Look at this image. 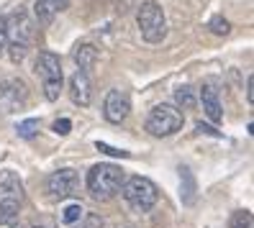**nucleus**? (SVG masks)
<instances>
[{"label":"nucleus","instance_id":"1","mask_svg":"<svg viewBox=\"0 0 254 228\" xmlns=\"http://www.w3.org/2000/svg\"><path fill=\"white\" fill-rule=\"evenodd\" d=\"M34 36H36L34 21L26 13H16L13 18H5V47L10 52L13 64H21L26 59V54L34 47Z\"/></svg>","mask_w":254,"mask_h":228},{"label":"nucleus","instance_id":"2","mask_svg":"<svg viewBox=\"0 0 254 228\" xmlns=\"http://www.w3.org/2000/svg\"><path fill=\"white\" fill-rule=\"evenodd\" d=\"M126 182V172L116 164H95L90 172H87V192H90L95 200H111L116 192H121Z\"/></svg>","mask_w":254,"mask_h":228},{"label":"nucleus","instance_id":"3","mask_svg":"<svg viewBox=\"0 0 254 228\" xmlns=\"http://www.w3.org/2000/svg\"><path fill=\"white\" fill-rule=\"evenodd\" d=\"M23 205V182L16 172L3 170L0 172V223L10 226L18 218Z\"/></svg>","mask_w":254,"mask_h":228},{"label":"nucleus","instance_id":"4","mask_svg":"<svg viewBox=\"0 0 254 228\" xmlns=\"http://www.w3.org/2000/svg\"><path fill=\"white\" fill-rule=\"evenodd\" d=\"M121 192H124L126 205L136 213H149L159 200V190L149 177H128L124 182Z\"/></svg>","mask_w":254,"mask_h":228},{"label":"nucleus","instance_id":"5","mask_svg":"<svg viewBox=\"0 0 254 228\" xmlns=\"http://www.w3.org/2000/svg\"><path fill=\"white\" fill-rule=\"evenodd\" d=\"M39 80H41V87H44V95H47V100H59V95H62V62H59V57L52 54V52H39L36 57V64H34Z\"/></svg>","mask_w":254,"mask_h":228},{"label":"nucleus","instance_id":"6","mask_svg":"<svg viewBox=\"0 0 254 228\" xmlns=\"http://www.w3.org/2000/svg\"><path fill=\"white\" fill-rule=\"evenodd\" d=\"M185 123V115L177 105H170V103H159L154 105L146 115V123L144 128L152 133V136H172L183 128Z\"/></svg>","mask_w":254,"mask_h":228},{"label":"nucleus","instance_id":"7","mask_svg":"<svg viewBox=\"0 0 254 228\" xmlns=\"http://www.w3.org/2000/svg\"><path fill=\"white\" fill-rule=\"evenodd\" d=\"M136 23H139V31H141L144 41H149V44H159L167 36V18H164V10L157 0L141 3V8L136 13Z\"/></svg>","mask_w":254,"mask_h":228},{"label":"nucleus","instance_id":"8","mask_svg":"<svg viewBox=\"0 0 254 228\" xmlns=\"http://www.w3.org/2000/svg\"><path fill=\"white\" fill-rule=\"evenodd\" d=\"M28 103V87L18 77H3L0 80V111L3 113H18Z\"/></svg>","mask_w":254,"mask_h":228},{"label":"nucleus","instance_id":"9","mask_svg":"<svg viewBox=\"0 0 254 228\" xmlns=\"http://www.w3.org/2000/svg\"><path fill=\"white\" fill-rule=\"evenodd\" d=\"M47 190L57 200H64V197H74L80 192V177L74 170H57L49 174L47 179Z\"/></svg>","mask_w":254,"mask_h":228},{"label":"nucleus","instance_id":"10","mask_svg":"<svg viewBox=\"0 0 254 228\" xmlns=\"http://www.w3.org/2000/svg\"><path fill=\"white\" fill-rule=\"evenodd\" d=\"M128 113H131L128 95L124 93V90L113 87L111 93L106 95V100H103V115H106L108 123H121V120H126Z\"/></svg>","mask_w":254,"mask_h":228},{"label":"nucleus","instance_id":"11","mask_svg":"<svg viewBox=\"0 0 254 228\" xmlns=\"http://www.w3.org/2000/svg\"><path fill=\"white\" fill-rule=\"evenodd\" d=\"M69 98L74 105L80 108H87L93 100V87H90V80H87L85 72H74L69 77Z\"/></svg>","mask_w":254,"mask_h":228},{"label":"nucleus","instance_id":"12","mask_svg":"<svg viewBox=\"0 0 254 228\" xmlns=\"http://www.w3.org/2000/svg\"><path fill=\"white\" fill-rule=\"evenodd\" d=\"M69 8V0H36L34 3V16L39 18V23L49 26L59 13Z\"/></svg>","mask_w":254,"mask_h":228},{"label":"nucleus","instance_id":"13","mask_svg":"<svg viewBox=\"0 0 254 228\" xmlns=\"http://www.w3.org/2000/svg\"><path fill=\"white\" fill-rule=\"evenodd\" d=\"M200 103H203L205 115L211 118L213 123H221V120H223V111H221V100H218V90L211 82L200 87Z\"/></svg>","mask_w":254,"mask_h":228},{"label":"nucleus","instance_id":"14","mask_svg":"<svg viewBox=\"0 0 254 228\" xmlns=\"http://www.w3.org/2000/svg\"><path fill=\"white\" fill-rule=\"evenodd\" d=\"M72 59H74V64L80 67L77 72H85L87 74V72L95 67V62H98V49L93 47V44H77L74 52H72Z\"/></svg>","mask_w":254,"mask_h":228},{"label":"nucleus","instance_id":"15","mask_svg":"<svg viewBox=\"0 0 254 228\" xmlns=\"http://www.w3.org/2000/svg\"><path fill=\"white\" fill-rule=\"evenodd\" d=\"M198 197V185H195V177L188 167H180V200L183 205H192Z\"/></svg>","mask_w":254,"mask_h":228},{"label":"nucleus","instance_id":"16","mask_svg":"<svg viewBox=\"0 0 254 228\" xmlns=\"http://www.w3.org/2000/svg\"><path fill=\"white\" fill-rule=\"evenodd\" d=\"M175 100H177V105H180V108H185V111H192L195 108V93H192V87H177L175 90Z\"/></svg>","mask_w":254,"mask_h":228},{"label":"nucleus","instance_id":"17","mask_svg":"<svg viewBox=\"0 0 254 228\" xmlns=\"http://www.w3.org/2000/svg\"><path fill=\"white\" fill-rule=\"evenodd\" d=\"M229 228H254V216H252V210H236L234 216H231Z\"/></svg>","mask_w":254,"mask_h":228},{"label":"nucleus","instance_id":"18","mask_svg":"<svg viewBox=\"0 0 254 228\" xmlns=\"http://www.w3.org/2000/svg\"><path fill=\"white\" fill-rule=\"evenodd\" d=\"M36 131H39V120L36 118H28V120H23V123L16 126V133L21 136V139H34Z\"/></svg>","mask_w":254,"mask_h":228},{"label":"nucleus","instance_id":"19","mask_svg":"<svg viewBox=\"0 0 254 228\" xmlns=\"http://www.w3.org/2000/svg\"><path fill=\"white\" fill-rule=\"evenodd\" d=\"M208 28H211L216 36H229V34H231V23L223 18V16H213L211 23H208Z\"/></svg>","mask_w":254,"mask_h":228},{"label":"nucleus","instance_id":"20","mask_svg":"<svg viewBox=\"0 0 254 228\" xmlns=\"http://www.w3.org/2000/svg\"><path fill=\"white\" fill-rule=\"evenodd\" d=\"M80 218H82V205L80 203H72V205H67L62 210V221L64 223H77Z\"/></svg>","mask_w":254,"mask_h":228},{"label":"nucleus","instance_id":"21","mask_svg":"<svg viewBox=\"0 0 254 228\" xmlns=\"http://www.w3.org/2000/svg\"><path fill=\"white\" fill-rule=\"evenodd\" d=\"M95 149L98 151H106V154H111V157H128V151H124V149H113V146H108V144H103V141H98L95 144Z\"/></svg>","mask_w":254,"mask_h":228},{"label":"nucleus","instance_id":"22","mask_svg":"<svg viewBox=\"0 0 254 228\" xmlns=\"http://www.w3.org/2000/svg\"><path fill=\"white\" fill-rule=\"evenodd\" d=\"M69 128H72V120H69V118H59L57 123H54V131H57L59 136H67Z\"/></svg>","mask_w":254,"mask_h":228},{"label":"nucleus","instance_id":"23","mask_svg":"<svg viewBox=\"0 0 254 228\" xmlns=\"http://www.w3.org/2000/svg\"><path fill=\"white\" fill-rule=\"evenodd\" d=\"M3 49H5V18L0 16V57H3Z\"/></svg>","mask_w":254,"mask_h":228},{"label":"nucleus","instance_id":"24","mask_svg":"<svg viewBox=\"0 0 254 228\" xmlns=\"http://www.w3.org/2000/svg\"><path fill=\"white\" fill-rule=\"evenodd\" d=\"M247 100L249 103L254 100V77H252V74H247Z\"/></svg>","mask_w":254,"mask_h":228},{"label":"nucleus","instance_id":"25","mask_svg":"<svg viewBox=\"0 0 254 228\" xmlns=\"http://www.w3.org/2000/svg\"><path fill=\"white\" fill-rule=\"evenodd\" d=\"M198 131H200V133H211V136H218V131H213L211 126H203V123H198Z\"/></svg>","mask_w":254,"mask_h":228},{"label":"nucleus","instance_id":"26","mask_svg":"<svg viewBox=\"0 0 254 228\" xmlns=\"http://www.w3.org/2000/svg\"><path fill=\"white\" fill-rule=\"evenodd\" d=\"M28 228H54L52 223H34V226H28Z\"/></svg>","mask_w":254,"mask_h":228},{"label":"nucleus","instance_id":"27","mask_svg":"<svg viewBox=\"0 0 254 228\" xmlns=\"http://www.w3.org/2000/svg\"><path fill=\"white\" fill-rule=\"evenodd\" d=\"M85 228H90V223H87V226H85Z\"/></svg>","mask_w":254,"mask_h":228}]
</instances>
